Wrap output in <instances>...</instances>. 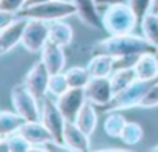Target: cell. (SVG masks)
Wrapping results in <instances>:
<instances>
[{
	"mask_svg": "<svg viewBox=\"0 0 158 152\" xmlns=\"http://www.w3.org/2000/svg\"><path fill=\"white\" fill-rule=\"evenodd\" d=\"M45 2H49V0H26V2H25V6H32V5L45 3ZM25 6H23V8H25Z\"/></svg>",
	"mask_w": 158,
	"mask_h": 152,
	"instance_id": "35",
	"label": "cell"
},
{
	"mask_svg": "<svg viewBox=\"0 0 158 152\" xmlns=\"http://www.w3.org/2000/svg\"><path fill=\"white\" fill-rule=\"evenodd\" d=\"M126 123H127V120L123 114H120V111H110L109 115L105 118L103 129H105L106 135H109L112 138H120L121 131Z\"/></svg>",
	"mask_w": 158,
	"mask_h": 152,
	"instance_id": "23",
	"label": "cell"
},
{
	"mask_svg": "<svg viewBox=\"0 0 158 152\" xmlns=\"http://www.w3.org/2000/svg\"><path fill=\"white\" fill-rule=\"evenodd\" d=\"M140 55L141 54H127V55L114 57V71L115 69H134Z\"/></svg>",
	"mask_w": 158,
	"mask_h": 152,
	"instance_id": "28",
	"label": "cell"
},
{
	"mask_svg": "<svg viewBox=\"0 0 158 152\" xmlns=\"http://www.w3.org/2000/svg\"><path fill=\"white\" fill-rule=\"evenodd\" d=\"M151 11L158 14V0H152V5H151Z\"/></svg>",
	"mask_w": 158,
	"mask_h": 152,
	"instance_id": "36",
	"label": "cell"
},
{
	"mask_svg": "<svg viewBox=\"0 0 158 152\" xmlns=\"http://www.w3.org/2000/svg\"><path fill=\"white\" fill-rule=\"evenodd\" d=\"M0 151L9 152V145H8V140H6V137H2V140H0Z\"/></svg>",
	"mask_w": 158,
	"mask_h": 152,
	"instance_id": "34",
	"label": "cell"
},
{
	"mask_svg": "<svg viewBox=\"0 0 158 152\" xmlns=\"http://www.w3.org/2000/svg\"><path fill=\"white\" fill-rule=\"evenodd\" d=\"M75 6L72 2H64V0H49L45 3L32 5V6H25L20 11H17V17L23 19H35V20H43V22H54V20H63L66 17L74 15Z\"/></svg>",
	"mask_w": 158,
	"mask_h": 152,
	"instance_id": "3",
	"label": "cell"
},
{
	"mask_svg": "<svg viewBox=\"0 0 158 152\" xmlns=\"http://www.w3.org/2000/svg\"><path fill=\"white\" fill-rule=\"evenodd\" d=\"M157 106H158V83H155V85L146 92V95L141 99L138 108L149 109V108H157Z\"/></svg>",
	"mask_w": 158,
	"mask_h": 152,
	"instance_id": "30",
	"label": "cell"
},
{
	"mask_svg": "<svg viewBox=\"0 0 158 152\" xmlns=\"http://www.w3.org/2000/svg\"><path fill=\"white\" fill-rule=\"evenodd\" d=\"M25 2L26 0H0V9L17 12L25 6Z\"/></svg>",
	"mask_w": 158,
	"mask_h": 152,
	"instance_id": "31",
	"label": "cell"
},
{
	"mask_svg": "<svg viewBox=\"0 0 158 152\" xmlns=\"http://www.w3.org/2000/svg\"><path fill=\"white\" fill-rule=\"evenodd\" d=\"M49 40L55 45H60L63 48L69 46L74 40V29L69 23H64L63 20H54L49 22Z\"/></svg>",
	"mask_w": 158,
	"mask_h": 152,
	"instance_id": "17",
	"label": "cell"
},
{
	"mask_svg": "<svg viewBox=\"0 0 158 152\" xmlns=\"http://www.w3.org/2000/svg\"><path fill=\"white\" fill-rule=\"evenodd\" d=\"M143 135H144V131L141 128V125H138L137 121H127L121 131V141L127 146H135L138 145L141 140H143Z\"/></svg>",
	"mask_w": 158,
	"mask_h": 152,
	"instance_id": "25",
	"label": "cell"
},
{
	"mask_svg": "<svg viewBox=\"0 0 158 152\" xmlns=\"http://www.w3.org/2000/svg\"><path fill=\"white\" fill-rule=\"evenodd\" d=\"M137 78L148 80L158 75V57L155 52H144L140 55L137 65L134 66Z\"/></svg>",
	"mask_w": 158,
	"mask_h": 152,
	"instance_id": "18",
	"label": "cell"
},
{
	"mask_svg": "<svg viewBox=\"0 0 158 152\" xmlns=\"http://www.w3.org/2000/svg\"><path fill=\"white\" fill-rule=\"evenodd\" d=\"M143 37L158 49V14L149 11L140 22Z\"/></svg>",
	"mask_w": 158,
	"mask_h": 152,
	"instance_id": "22",
	"label": "cell"
},
{
	"mask_svg": "<svg viewBox=\"0 0 158 152\" xmlns=\"http://www.w3.org/2000/svg\"><path fill=\"white\" fill-rule=\"evenodd\" d=\"M69 89V83L66 80L64 72H58V74H51L49 77V85H48V94L54 95L55 99L58 95H61L63 92H66Z\"/></svg>",
	"mask_w": 158,
	"mask_h": 152,
	"instance_id": "26",
	"label": "cell"
},
{
	"mask_svg": "<svg viewBox=\"0 0 158 152\" xmlns=\"http://www.w3.org/2000/svg\"><path fill=\"white\" fill-rule=\"evenodd\" d=\"M75 6V14L78 15V19L88 25L92 29H105L103 26V17H100L98 11H97V3L95 0H71Z\"/></svg>",
	"mask_w": 158,
	"mask_h": 152,
	"instance_id": "13",
	"label": "cell"
},
{
	"mask_svg": "<svg viewBox=\"0 0 158 152\" xmlns=\"http://www.w3.org/2000/svg\"><path fill=\"white\" fill-rule=\"evenodd\" d=\"M40 120L42 123L49 129V132L52 134L54 141L63 145V131H64V117L60 112L57 103L52 101L51 99L45 97L42 100V106H40Z\"/></svg>",
	"mask_w": 158,
	"mask_h": 152,
	"instance_id": "7",
	"label": "cell"
},
{
	"mask_svg": "<svg viewBox=\"0 0 158 152\" xmlns=\"http://www.w3.org/2000/svg\"><path fill=\"white\" fill-rule=\"evenodd\" d=\"M15 19H17V14L15 12L0 9V31H3L5 28H8Z\"/></svg>",
	"mask_w": 158,
	"mask_h": 152,
	"instance_id": "32",
	"label": "cell"
},
{
	"mask_svg": "<svg viewBox=\"0 0 158 152\" xmlns=\"http://www.w3.org/2000/svg\"><path fill=\"white\" fill-rule=\"evenodd\" d=\"M103 17V26L109 36H118V34H129L134 32L138 19L131 9L127 3H118L110 5L105 11Z\"/></svg>",
	"mask_w": 158,
	"mask_h": 152,
	"instance_id": "4",
	"label": "cell"
},
{
	"mask_svg": "<svg viewBox=\"0 0 158 152\" xmlns=\"http://www.w3.org/2000/svg\"><path fill=\"white\" fill-rule=\"evenodd\" d=\"M127 5H129L131 9L134 11V14L137 15L138 22H141L143 17L151 11L152 0H127Z\"/></svg>",
	"mask_w": 158,
	"mask_h": 152,
	"instance_id": "29",
	"label": "cell"
},
{
	"mask_svg": "<svg viewBox=\"0 0 158 152\" xmlns=\"http://www.w3.org/2000/svg\"><path fill=\"white\" fill-rule=\"evenodd\" d=\"M95 3L100 6H110V5H118V3H127V0H95Z\"/></svg>",
	"mask_w": 158,
	"mask_h": 152,
	"instance_id": "33",
	"label": "cell"
},
{
	"mask_svg": "<svg viewBox=\"0 0 158 152\" xmlns=\"http://www.w3.org/2000/svg\"><path fill=\"white\" fill-rule=\"evenodd\" d=\"M48 40H49V25H48V22L28 19L26 26L23 29V36H22L23 48L31 54H37V52H42L43 46L46 45Z\"/></svg>",
	"mask_w": 158,
	"mask_h": 152,
	"instance_id": "6",
	"label": "cell"
},
{
	"mask_svg": "<svg viewBox=\"0 0 158 152\" xmlns=\"http://www.w3.org/2000/svg\"><path fill=\"white\" fill-rule=\"evenodd\" d=\"M95 108H97L95 104H92L91 101L86 100V103L83 104V108L80 109V112L75 118V125L83 132H86L89 137L95 132L97 125H98V112H97Z\"/></svg>",
	"mask_w": 158,
	"mask_h": 152,
	"instance_id": "16",
	"label": "cell"
},
{
	"mask_svg": "<svg viewBox=\"0 0 158 152\" xmlns=\"http://www.w3.org/2000/svg\"><path fill=\"white\" fill-rule=\"evenodd\" d=\"M11 101L14 111L25 120V121H35L40 120V108L39 100L25 88V85H15L11 89Z\"/></svg>",
	"mask_w": 158,
	"mask_h": 152,
	"instance_id": "5",
	"label": "cell"
},
{
	"mask_svg": "<svg viewBox=\"0 0 158 152\" xmlns=\"http://www.w3.org/2000/svg\"><path fill=\"white\" fill-rule=\"evenodd\" d=\"M6 140H8V145H9V151H12V152L31 151V143L20 132H14V134L8 135Z\"/></svg>",
	"mask_w": 158,
	"mask_h": 152,
	"instance_id": "27",
	"label": "cell"
},
{
	"mask_svg": "<svg viewBox=\"0 0 158 152\" xmlns=\"http://www.w3.org/2000/svg\"><path fill=\"white\" fill-rule=\"evenodd\" d=\"M63 145L69 151H89L91 140L86 132H83L75 121H66L63 131Z\"/></svg>",
	"mask_w": 158,
	"mask_h": 152,
	"instance_id": "12",
	"label": "cell"
},
{
	"mask_svg": "<svg viewBox=\"0 0 158 152\" xmlns=\"http://www.w3.org/2000/svg\"><path fill=\"white\" fill-rule=\"evenodd\" d=\"M55 103L66 121H75L80 109L86 103L85 88H69L66 92L57 97Z\"/></svg>",
	"mask_w": 158,
	"mask_h": 152,
	"instance_id": "9",
	"label": "cell"
},
{
	"mask_svg": "<svg viewBox=\"0 0 158 152\" xmlns=\"http://www.w3.org/2000/svg\"><path fill=\"white\" fill-rule=\"evenodd\" d=\"M86 68L91 77H109L114 72V57L107 54H94Z\"/></svg>",
	"mask_w": 158,
	"mask_h": 152,
	"instance_id": "19",
	"label": "cell"
},
{
	"mask_svg": "<svg viewBox=\"0 0 158 152\" xmlns=\"http://www.w3.org/2000/svg\"><path fill=\"white\" fill-rule=\"evenodd\" d=\"M152 151H158V145H157V146H154V148H152Z\"/></svg>",
	"mask_w": 158,
	"mask_h": 152,
	"instance_id": "37",
	"label": "cell"
},
{
	"mask_svg": "<svg viewBox=\"0 0 158 152\" xmlns=\"http://www.w3.org/2000/svg\"><path fill=\"white\" fill-rule=\"evenodd\" d=\"M64 75L69 83V88H85L91 80V74L88 68H81V66H74L66 69Z\"/></svg>",
	"mask_w": 158,
	"mask_h": 152,
	"instance_id": "24",
	"label": "cell"
},
{
	"mask_svg": "<svg viewBox=\"0 0 158 152\" xmlns=\"http://www.w3.org/2000/svg\"><path fill=\"white\" fill-rule=\"evenodd\" d=\"M49 77H51V72L48 71L46 65L40 60V61H35L32 68L28 71V74L25 75L23 85L37 100H43L48 94Z\"/></svg>",
	"mask_w": 158,
	"mask_h": 152,
	"instance_id": "8",
	"label": "cell"
},
{
	"mask_svg": "<svg viewBox=\"0 0 158 152\" xmlns=\"http://www.w3.org/2000/svg\"><path fill=\"white\" fill-rule=\"evenodd\" d=\"M0 140H2V135H0Z\"/></svg>",
	"mask_w": 158,
	"mask_h": 152,
	"instance_id": "39",
	"label": "cell"
},
{
	"mask_svg": "<svg viewBox=\"0 0 158 152\" xmlns=\"http://www.w3.org/2000/svg\"><path fill=\"white\" fill-rule=\"evenodd\" d=\"M85 94L86 100L97 108L107 104L114 97L109 77H91L89 83L85 86Z\"/></svg>",
	"mask_w": 158,
	"mask_h": 152,
	"instance_id": "10",
	"label": "cell"
},
{
	"mask_svg": "<svg viewBox=\"0 0 158 152\" xmlns=\"http://www.w3.org/2000/svg\"><path fill=\"white\" fill-rule=\"evenodd\" d=\"M155 83H158V75L154 78H148V80L137 78L126 89L115 94L107 104L100 106L97 109L102 111V112H110V111H126V109H131V108H137L140 104L141 99L146 95V92Z\"/></svg>",
	"mask_w": 158,
	"mask_h": 152,
	"instance_id": "2",
	"label": "cell"
},
{
	"mask_svg": "<svg viewBox=\"0 0 158 152\" xmlns=\"http://www.w3.org/2000/svg\"><path fill=\"white\" fill-rule=\"evenodd\" d=\"M23 118L14 111H0V135L8 137L19 131V128L23 125Z\"/></svg>",
	"mask_w": 158,
	"mask_h": 152,
	"instance_id": "21",
	"label": "cell"
},
{
	"mask_svg": "<svg viewBox=\"0 0 158 152\" xmlns=\"http://www.w3.org/2000/svg\"><path fill=\"white\" fill-rule=\"evenodd\" d=\"M26 22L28 19L17 17L8 28L0 31V57L9 52L12 48H15L19 43H22V36H23Z\"/></svg>",
	"mask_w": 158,
	"mask_h": 152,
	"instance_id": "11",
	"label": "cell"
},
{
	"mask_svg": "<svg viewBox=\"0 0 158 152\" xmlns=\"http://www.w3.org/2000/svg\"><path fill=\"white\" fill-rule=\"evenodd\" d=\"M109 80H110V86H112V92L114 95L121 92L123 89H126L132 82L137 80V74L134 69H115L110 75H109Z\"/></svg>",
	"mask_w": 158,
	"mask_h": 152,
	"instance_id": "20",
	"label": "cell"
},
{
	"mask_svg": "<svg viewBox=\"0 0 158 152\" xmlns=\"http://www.w3.org/2000/svg\"><path fill=\"white\" fill-rule=\"evenodd\" d=\"M92 52L107 54L110 57H120V55H127V54H144V52L157 54V48L152 43H149L143 36L129 32V34L109 36L105 40H98L92 46Z\"/></svg>",
	"mask_w": 158,
	"mask_h": 152,
	"instance_id": "1",
	"label": "cell"
},
{
	"mask_svg": "<svg viewBox=\"0 0 158 152\" xmlns=\"http://www.w3.org/2000/svg\"><path fill=\"white\" fill-rule=\"evenodd\" d=\"M29 143L31 148L32 146H40L49 140H54L52 134L49 132V129L42 123V120H35V121H23V125L19 128V131Z\"/></svg>",
	"mask_w": 158,
	"mask_h": 152,
	"instance_id": "15",
	"label": "cell"
},
{
	"mask_svg": "<svg viewBox=\"0 0 158 152\" xmlns=\"http://www.w3.org/2000/svg\"><path fill=\"white\" fill-rule=\"evenodd\" d=\"M157 57H158V49H157Z\"/></svg>",
	"mask_w": 158,
	"mask_h": 152,
	"instance_id": "38",
	"label": "cell"
},
{
	"mask_svg": "<svg viewBox=\"0 0 158 152\" xmlns=\"http://www.w3.org/2000/svg\"><path fill=\"white\" fill-rule=\"evenodd\" d=\"M42 61L46 65L48 71L51 74H58V72H64V66H66V55L64 49L60 45H55L54 42L48 40L46 45L42 49Z\"/></svg>",
	"mask_w": 158,
	"mask_h": 152,
	"instance_id": "14",
	"label": "cell"
}]
</instances>
